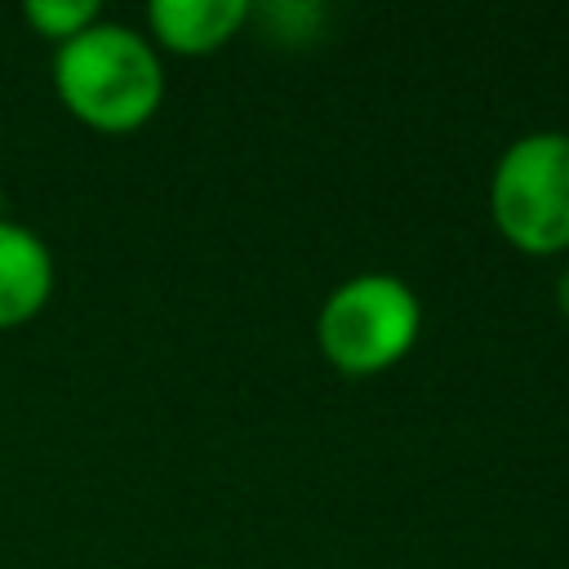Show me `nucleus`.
I'll use <instances>...</instances> for the list:
<instances>
[{"label":"nucleus","mask_w":569,"mask_h":569,"mask_svg":"<svg viewBox=\"0 0 569 569\" xmlns=\"http://www.w3.org/2000/svg\"><path fill=\"white\" fill-rule=\"evenodd\" d=\"M53 84L76 120L124 133L156 116L164 98V62L151 36L98 18L58 44Z\"/></svg>","instance_id":"obj_1"},{"label":"nucleus","mask_w":569,"mask_h":569,"mask_svg":"<svg viewBox=\"0 0 569 569\" xmlns=\"http://www.w3.org/2000/svg\"><path fill=\"white\" fill-rule=\"evenodd\" d=\"M422 329L418 293L391 271H360L329 289L316 316V342L342 373H382L409 356Z\"/></svg>","instance_id":"obj_2"},{"label":"nucleus","mask_w":569,"mask_h":569,"mask_svg":"<svg viewBox=\"0 0 569 569\" xmlns=\"http://www.w3.org/2000/svg\"><path fill=\"white\" fill-rule=\"evenodd\" d=\"M498 231L525 253L569 249V129H533L502 147L489 178Z\"/></svg>","instance_id":"obj_3"},{"label":"nucleus","mask_w":569,"mask_h":569,"mask_svg":"<svg viewBox=\"0 0 569 569\" xmlns=\"http://www.w3.org/2000/svg\"><path fill=\"white\" fill-rule=\"evenodd\" d=\"M53 293V253L49 244L22 227L0 218V329L31 320Z\"/></svg>","instance_id":"obj_4"},{"label":"nucleus","mask_w":569,"mask_h":569,"mask_svg":"<svg viewBox=\"0 0 569 569\" xmlns=\"http://www.w3.org/2000/svg\"><path fill=\"white\" fill-rule=\"evenodd\" d=\"M249 18L253 9L244 0H151L147 4L151 40H160L173 53H209L227 44Z\"/></svg>","instance_id":"obj_5"},{"label":"nucleus","mask_w":569,"mask_h":569,"mask_svg":"<svg viewBox=\"0 0 569 569\" xmlns=\"http://www.w3.org/2000/svg\"><path fill=\"white\" fill-rule=\"evenodd\" d=\"M22 13H27V22H31L40 36H49V40H58V44L102 18L93 0H27Z\"/></svg>","instance_id":"obj_6"},{"label":"nucleus","mask_w":569,"mask_h":569,"mask_svg":"<svg viewBox=\"0 0 569 569\" xmlns=\"http://www.w3.org/2000/svg\"><path fill=\"white\" fill-rule=\"evenodd\" d=\"M556 307L569 316V267L560 271V280H556Z\"/></svg>","instance_id":"obj_7"},{"label":"nucleus","mask_w":569,"mask_h":569,"mask_svg":"<svg viewBox=\"0 0 569 569\" xmlns=\"http://www.w3.org/2000/svg\"><path fill=\"white\" fill-rule=\"evenodd\" d=\"M0 218H4V191H0Z\"/></svg>","instance_id":"obj_8"}]
</instances>
